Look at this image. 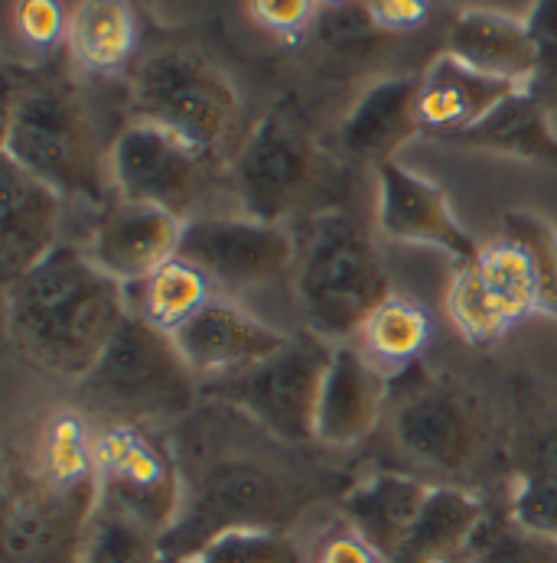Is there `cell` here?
<instances>
[{"instance_id": "cell-36", "label": "cell", "mask_w": 557, "mask_h": 563, "mask_svg": "<svg viewBox=\"0 0 557 563\" xmlns=\"http://www.w3.org/2000/svg\"><path fill=\"white\" fill-rule=\"evenodd\" d=\"M512 521H518L522 528L551 538L557 541V476L555 473H542V470H528L509 498Z\"/></svg>"}, {"instance_id": "cell-42", "label": "cell", "mask_w": 557, "mask_h": 563, "mask_svg": "<svg viewBox=\"0 0 557 563\" xmlns=\"http://www.w3.org/2000/svg\"><path fill=\"white\" fill-rule=\"evenodd\" d=\"M535 470L555 473L557 476V427H551V430L535 443Z\"/></svg>"}, {"instance_id": "cell-26", "label": "cell", "mask_w": 557, "mask_h": 563, "mask_svg": "<svg viewBox=\"0 0 557 563\" xmlns=\"http://www.w3.org/2000/svg\"><path fill=\"white\" fill-rule=\"evenodd\" d=\"M134 297H131V313L154 322L163 332H176L186 320H193L212 297V280L186 257H170L166 264H160L151 277H144L141 284H131Z\"/></svg>"}, {"instance_id": "cell-37", "label": "cell", "mask_w": 557, "mask_h": 563, "mask_svg": "<svg viewBox=\"0 0 557 563\" xmlns=\"http://www.w3.org/2000/svg\"><path fill=\"white\" fill-rule=\"evenodd\" d=\"M505 235H515L532 247L538 264V284H542V313H551L557 320V232L551 222L532 216V212H509L505 216Z\"/></svg>"}, {"instance_id": "cell-25", "label": "cell", "mask_w": 557, "mask_h": 563, "mask_svg": "<svg viewBox=\"0 0 557 563\" xmlns=\"http://www.w3.org/2000/svg\"><path fill=\"white\" fill-rule=\"evenodd\" d=\"M548 121L551 114L522 88L512 98H505L489 118H482L477 128L457 134L454 141L463 147H477V151L557 161V137L551 134Z\"/></svg>"}, {"instance_id": "cell-24", "label": "cell", "mask_w": 557, "mask_h": 563, "mask_svg": "<svg viewBox=\"0 0 557 563\" xmlns=\"http://www.w3.org/2000/svg\"><path fill=\"white\" fill-rule=\"evenodd\" d=\"M485 518L479 498L460 488H430L411 534L392 563H444L457 561L479 521Z\"/></svg>"}, {"instance_id": "cell-41", "label": "cell", "mask_w": 557, "mask_h": 563, "mask_svg": "<svg viewBox=\"0 0 557 563\" xmlns=\"http://www.w3.org/2000/svg\"><path fill=\"white\" fill-rule=\"evenodd\" d=\"M319 563H389L365 538L352 534H336L323 544Z\"/></svg>"}, {"instance_id": "cell-11", "label": "cell", "mask_w": 557, "mask_h": 563, "mask_svg": "<svg viewBox=\"0 0 557 563\" xmlns=\"http://www.w3.org/2000/svg\"><path fill=\"white\" fill-rule=\"evenodd\" d=\"M111 179L124 202L157 206L173 216H186L196 202L206 157H199L176 134L148 121H131L111 144Z\"/></svg>"}, {"instance_id": "cell-16", "label": "cell", "mask_w": 557, "mask_h": 563, "mask_svg": "<svg viewBox=\"0 0 557 563\" xmlns=\"http://www.w3.org/2000/svg\"><path fill=\"white\" fill-rule=\"evenodd\" d=\"M186 222L157 206L121 202L105 212L95 229L88 257L118 284L131 287L151 277L160 264L179 254Z\"/></svg>"}, {"instance_id": "cell-32", "label": "cell", "mask_w": 557, "mask_h": 563, "mask_svg": "<svg viewBox=\"0 0 557 563\" xmlns=\"http://www.w3.org/2000/svg\"><path fill=\"white\" fill-rule=\"evenodd\" d=\"M40 476L53 485H81L98 479L95 470V440L85 430L76 410H59L46 433L40 453Z\"/></svg>"}, {"instance_id": "cell-19", "label": "cell", "mask_w": 557, "mask_h": 563, "mask_svg": "<svg viewBox=\"0 0 557 563\" xmlns=\"http://www.w3.org/2000/svg\"><path fill=\"white\" fill-rule=\"evenodd\" d=\"M421 76H398L372 85L342 118L336 144L346 157L382 166L421 131Z\"/></svg>"}, {"instance_id": "cell-12", "label": "cell", "mask_w": 557, "mask_h": 563, "mask_svg": "<svg viewBox=\"0 0 557 563\" xmlns=\"http://www.w3.org/2000/svg\"><path fill=\"white\" fill-rule=\"evenodd\" d=\"M179 257L229 290L277 280L294 264V242L281 225L258 219H193L183 229Z\"/></svg>"}, {"instance_id": "cell-33", "label": "cell", "mask_w": 557, "mask_h": 563, "mask_svg": "<svg viewBox=\"0 0 557 563\" xmlns=\"http://www.w3.org/2000/svg\"><path fill=\"white\" fill-rule=\"evenodd\" d=\"M81 563H163V548L157 534L105 505L91 518Z\"/></svg>"}, {"instance_id": "cell-8", "label": "cell", "mask_w": 557, "mask_h": 563, "mask_svg": "<svg viewBox=\"0 0 557 563\" xmlns=\"http://www.w3.org/2000/svg\"><path fill=\"white\" fill-rule=\"evenodd\" d=\"M294 492L281 476L254 463H226L216 466L203 488L183 505L179 521L160 538L163 558L189 561L212 538L236 528H271L291 515Z\"/></svg>"}, {"instance_id": "cell-22", "label": "cell", "mask_w": 557, "mask_h": 563, "mask_svg": "<svg viewBox=\"0 0 557 563\" xmlns=\"http://www.w3.org/2000/svg\"><path fill=\"white\" fill-rule=\"evenodd\" d=\"M427 495H430V485L401 476V473H379V476L356 485L342 498V511L352 521L356 534L365 538L385 561L392 563L404 538L411 534Z\"/></svg>"}, {"instance_id": "cell-1", "label": "cell", "mask_w": 557, "mask_h": 563, "mask_svg": "<svg viewBox=\"0 0 557 563\" xmlns=\"http://www.w3.org/2000/svg\"><path fill=\"white\" fill-rule=\"evenodd\" d=\"M128 313L124 284L73 244H59L7 287L10 339L30 362L66 378L95 368Z\"/></svg>"}, {"instance_id": "cell-21", "label": "cell", "mask_w": 557, "mask_h": 563, "mask_svg": "<svg viewBox=\"0 0 557 563\" xmlns=\"http://www.w3.org/2000/svg\"><path fill=\"white\" fill-rule=\"evenodd\" d=\"M447 56L492 79L528 88L535 76V43L528 20L495 10H463L447 30Z\"/></svg>"}, {"instance_id": "cell-43", "label": "cell", "mask_w": 557, "mask_h": 563, "mask_svg": "<svg viewBox=\"0 0 557 563\" xmlns=\"http://www.w3.org/2000/svg\"><path fill=\"white\" fill-rule=\"evenodd\" d=\"M346 3H356V0H319V7H346Z\"/></svg>"}, {"instance_id": "cell-17", "label": "cell", "mask_w": 557, "mask_h": 563, "mask_svg": "<svg viewBox=\"0 0 557 563\" xmlns=\"http://www.w3.org/2000/svg\"><path fill=\"white\" fill-rule=\"evenodd\" d=\"M59 219L63 192L3 157L0 271L7 287L59 247Z\"/></svg>"}, {"instance_id": "cell-3", "label": "cell", "mask_w": 557, "mask_h": 563, "mask_svg": "<svg viewBox=\"0 0 557 563\" xmlns=\"http://www.w3.org/2000/svg\"><path fill=\"white\" fill-rule=\"evenodd\" d=\"M297 294L310 332L349 339L392 297V277L372 239L352 219L326 212L304 247Z\"/></svg>"}, {"instance_id": "cell-7", "label": "cell", "mask_w": 557, "mask_h": 563, "mask_svg": "<svg viewBox=\"0 0 557 563\" xmlns=\"http://www.w3.org/2000/svg\"><path fill=\"white\" fill-rule=\"evenodd\" d=\"M101 501L98 479L53 485L36 473H10L3 492L7 563H81V548Z\"/></svg>"}, {"instance_id": "cell-10", "label": "cell", "mask_w": 557, "mask_h": 563, "mask_svg": "<svg viewBox=\"0 0 557 563\" xmlns=\"http://www.w3.org/2000/svg\"><path fill=\"white\" fill-rule=\"evenodd\" d=\"M319 176L317 144L284 114L261 118L232 163V179L248 219L277 225Z\"/></svg>"}, {"instance_id": "cell-44", "label": "cell", "mask_w": 557, "mask_h": 563, "mask_svg": "<svg viewBox=\"0 0 557 563\" xmlns=\"http://www.w3.org/2000/svg\"><path fill=\"white\" fill-rule=\"evenodd\" d=\"M444 563H454V561H444Z\"/></svg>"}, {"instance_id": "cell-5", "label": "cell", "mask_w": 557, "mask_h": 563, "mask_svg": "<svg viewBox=\"0 0 557 563\" xmlns=\"http://www.w3.org/2000/svg\"><path fill=\"white\" fill-rule=\"evenodd\" d=\"M81 388L128 417H179L196 401V372L170 332L128 313Z\"/></svg>"}, {"instance_id": "cell-15", "label": "cell", "mask_w": 557, "mask_h": 563, "mask_svg": "<svg viewBox=\"0 0 557 563\" xmlns=\"http://www.w3.org/2000/svg\"><path fill=\"white\" fill-rule=\"evenodd\" d=\"M173 339L186 365L209 382L239 375L291 342L284 332L222 300H209L193 320H186L173 332Z\"/></svg>"}, {"instance_id": "cell-39", "label": "cell", "mask_w": 557, "mask_h": 563, "mask_svg": "<svg viewBox=\"0 0 557 563\" xmlns=\"http://www.w3.org/2000/svg\"><path fill=\"white\" fill-rule=\"evenodd\" d=\"M244 7L261 30L291 43L310 33L319 13V0H244Z\"/></svg>"}, {"instance_id": "cell-29", "label": "cell", "mask_w": 557, "mask_h": 563, "mask_svg": "<svg viewBox=\"0 0 557 563\" xmlns=\"http://www.w3.org/2000/svg\"><path fill=\"white\" fill-rule=\"evenodd\" d=\"M447 317L457 325V332L473 345H492L515 325L512 313L485 287L473 264H463L454 274V284L447 290Z\"/></svg>"}, {"instance_id": "cell-9", "label": "cell", "mask_w": 557, "mask_h": 563, "mask_svg": "<svg viewBox=\"0 0 557 563\" xmlns=\"http://www.w3.org/2000/svg\"><path fill=\"white\" fill-rule=\"evenodd\" d=\"M95 470L105 505L163 538L183 515L179 473L157 437L138 423H114L95 437Z\"/></svg>"}, {"instance_id": "cell-30", "label": "cell", "mask_w": 557, "mask_h": 563, "mask_svg": "<svg viewBox=\"0 0 557 563\" xmlns=\"http://www.w3.org/2000/svg\"><path fill=\"white\" fill-rule=\"evenodd\" d=\"M454 563H557V541L522 528L509 511L485 515Z\"/></svg>"}, {"instance_id": "cell-18", "label": "cell", "mask_w": 557, "mask_h": 563, "mask_svg": "<svg viewBox=\"0 0 557 563\" xmlns=\"http://www.w3.org/2000/svg\"><path fill=\"white\" fill-rule=\"evenodd\" d=\"M389 395V375L352 345H336L317 404V440L349 446L372 433Z\"/></svg>"}, {"instance_id": "cell-6", "label": "cell", "mask_w": 557, "mask_h": 563, "mask_svg": "<svg viewBox=\"0 0 557 563\" xmlns=\"http://www.w3.org/2000/svg\"><path fill=\"white\" fill-rule=\"evenodd\" d=\"M332 349L336 345L317 332L297 335L281 352L239 375L212 378L209 391L251 413L281 440H317V404Z\"/></svg>"}, {"instance_id": "cell-14", "label": "cell", "mask_w": 557, "mask_h": 563, "mask_svg": "<svg viewBox=\"0 0 557 563\" xmlns=\"http://www.w3.org/2000/svg\"><path fill=\"white\" fill-rule=\"evenodd\" d=\"M395 440L414 460L460 473L479 456L485 443L482 413L470 398L444 388H430L404 401L395 413Z\"/></svg>"}, {"instance_id": "cell-34", "label": "cell", "mask_w": 557, "mask_h": 563, "mask_svg": "<svg viewBox=\"0 0 557 563\" xmlns=\"http://www.w3.org/2000/svg\"><path fill=\"white\" fill-rule=\"evenodd\" d=\"M186 563H301L294 544L271 528H236L212 538Z\"/></svg>"}, {"instance_id": "cell-40", "label": "cell", "mask_w": 557, "mask_h": 563, "mask_svg": "<svg viewBox=\"0 0 557 563\" xmlns=\"http://www.w3.org/2000/svg\"><path fill=\"white\" fill-rule=\"evenodd\" d=\"M362 3L372 13V20L392 36L427 26L434 10V0H362Z\"/></svg>"}, {"instance_id": "cell-35", "label": "cell", "mask_w": 557, "mask_h": 563, "mask_svg": "<svg viewBox=\"0 0 557 563\" xmlns=\"http://www.w3.org/2000/svg\"><path fill=\"white\" fill-rule=\"evenodd\" d=\"M528 33L535 43V76L528 95L548 111H557V0H538L528 16Z\"/></svg>"}, {"instance_id": "cell-20", "label": "cell", "mask_w": 557, "mask_h": 563, "mask_svg": "<svg viewBox=\"0 0 557 563\" xmlns=\"http://www.w3.org/2000/svg\"><path fill=\"white\" fill-rule=\"evenodd\" d=\"M515 91H522V85L482 76L444 53L421 76V95H417L421 131L457 137L477 128L482 118H489Z\"/></svg>"}, {"instance_id": "cell-27", "label": "cell", "mask_w": 557, "mask_h": 563, "mask_svg": "<svg viewBox=\"0 0 557 563\" xmlns=\"http://www.w3.org/2000/svg\"><path fill=\"white\" fill-rule=\"evenodd\" d=\"M485 287L499 297V303L512 313V320H528L532 313H542V284H538V264L532 247L515 239L502 235L499 242L479 251L473 261Z\"/></svg>"}, {"instance_id": "cell-4", "label": "cell", "mask_w": 557, "mask_h": 563, "mask_svg": "<svg viewBox=\"0 0 557 563\" xmlns=\"http://www.w3.org/2000/svg\"><path fill=\"white\" fill-rule=\"evenodd\" d=\"M131 118L157 124L216 161L232 144L241 101L232 79L193 49H160L148 56L131 88Z\"/></svg>"}, {"instance_id": "cell-31", "label": "cell", "mask_w": 557, "mask_h": 563, "mask_svg": "<svg viewBox=\"0 0 557 563\" xmlns=\"http://www.w3.org/2000/svg\"><path fill=\"white\" fill-rule=\"evenodd\" d=\"M392 33H385L362 0L346 7H319L310 26V43L332 63H352L375 53Z\"/></svg>"}, {"instance_id": "cell-13", "label": "cell", "mask_w": 557, "mask_h": 563, "mask_svg": "<svg viewBox=\"0 0 557 563\" xmlns=\"http://www.w3.org/2000/svg\"><path fill=\"white\" fill-rule=\"evenodd\" d=\"M379 225L395 242L434 244L447 251L460 267L473 264L482 251L457 222L444 189L395 161L379 166Z\"/></svg>"}, {"instance_id": "cell-28", "label": "cell", "mask_w": 557, "mask_h": 563, "mask_svg": "<svg viewBox=\"0 0 557 563\" xmlns=\"http://www.w3.org/2000/svg\"><path fill=\"white\" fill-rule=\"evenodd\" d=\"M362 352L382 372L411 365L430 342V317L407 297H389L362 325Z\"/></svg>"}, {"instance_id": "cell-38", "label": "cell", "mask_w": 557, "mask_h": 563, "mask_svg": "<svg viewBox=\"0 0 557 563\" xmlns=\"http://www.w3.org/2000/svg\"><path fill=\"white\" fill-rule=\"evenodd\" d=\"M69 16L63 0H17L13 30L33 49H56L69 36Z\"/></svg>"}, {"instance_id": "cell-2", "label": "cell", "mask_w": 557, "mask_h": 563, "mask_svg": "<svg viewBox=\"0 0 557 563\" xmlns=\"http://www.w3.org/2000/svg\"><path fill=\"white\" fill-rule=\"evenodd\" d=\"M3 157L20 163L63 196L88 202L105 199V157L95 121L69 79H30L23 88L10 85Z\"/></svg>"}, {"instance_id": "cell-23", "label": "cell", "mask_w": 557, "mask_h": 563, "mask_svg": "<svg viewBox=\"0 0 557 563\" xmlns=\"http://www.w3.org/2000/svg\"><path fill=\"white\" fill-rule=\"evenodd\" d=\"M73 63L91 76H114L138 46V10L131 0H79L66 36Z\"/></svg>"}]
</instances>
